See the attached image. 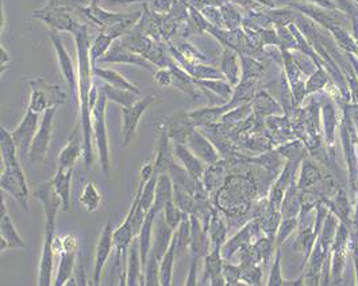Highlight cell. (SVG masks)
Instances as JSON below:
<instances>
[{"label": "cell", "mask_w": 358, "mask_h": 286, "mask_svg": "<svg viewBox=\"0 0 358 286\" xmlns=\"http://www.w3.org/2000/svg\"><path fill=\"white\" fill-rule=\"evenodd\" d=\"M77 60H79V83H77V95L79 106L81 115V132L84 140V162L87 167H91L94 163V128H92V108L94 104L91 99L92 87L95 84L92 61L90 57L91 41L86 25H81L74 33Z\"/></svg>", "instance_id": "obj_1"}, {"label": "cell", "mask_w": 358, "mask_h": 286, "mask_svg": "<svg viewBox=\"0 0 358 286\" xmlns=\"http://www.w3.org/2000/svg\"><path fill=\"white\" fill-rule=\"evenodd\" d=\"M253 183L250 178L241 174H228L225 184L211 198L212 204L225 215L228 220H237L243 215L250 204Z\"/></svg>", "instance_id": "obj_2"}, {"label": "cell", "mask_w": 358, "mask_h": 286, "mask_svg": "<svg viewBox=\"0 0 358 286\" xmlns=\"http://www.w3.org/2000/svg\"><path fill=\"white\" fill-rule=\"evenodd\" d=\"M34 197L41 202L45 215V229H43V249H54V233L56 221L60 209H63V200L56 191L52 180L41 183L35 191Z\"/></svg>", "instance_id": "obj_3"}, {"label": "cell", "mask_w": 358, "mask_h": 286, "mask_svg": "<svg viewBox=\"0 0 358 286\" xmlns=\"http://www.w3.org/2000/svg\"><path fill=\"white\" fill-rule=\"evenodd\" d=\"M29 87H30L29 108L39 114H43L48 108H60L68 99L66 91L59 84H50L42 77L32 79L29 82Z\"/></svg>", "instance_id": "obj_4"}, {"label": "cell", "mask_w": 358, "mask_h": 286, "mask_svg": "<svg viewBox=\"0 0 358 286\" xmlns=\"http://www.w3.org/2000/svg\"><path fill=\"white\" fill-rule=\"evenodd\" d=\"M106 94L99 88V98L97 105L92 108V128H94V140L98 146L100 167L104 175H110V149H108V137H107V126H106V105H107Z\"/></svg>", "instance_id": "obj_5"}, {"label": "cell", "mask_w": 358, "mask_h": 286, "mask_svg": "<svg viewBox=\"0 0 358 286\" xmlns=\"http://www.w3.org/2000/svg\"><path fill=\"white\" fill-rule=\"evenodd\" d=\"M0 186L1 190L10 194L26 212L29 211V187L19 163L10 166L1 164Z\"/></svg>", "instance_id": "obj_6"}, {"label": "cell", "mask_w": 358, "mask_h": 286, "mask_svg": "<svg viewBox=\"0 0 358 286\" xmlns=\"http://www.w3.org/2000/svg\"><path fill=\"white\" fill-rule=\"evenodd\" d=\"M54 242L60 246L56 250H60V265L53 281V285H66V283L72 278L74 271L76 260L79 259L77 254V240L73 235H66L61 239H54ZM54 250V251H56Z\"/></svg>", "instance_id": "obj_7"}, {"label": "cell", "mask_w": 358, "mask_h": 286, "mask_svg": "<svg viewBox=\"0 0 358 286\" xmlns=\"http://www.w3.org/2000/svg\"><path fill=\"white\" fill-rule=\"evenodd\" d=\"M57 108H48L42 114V120L39 122L38 131L34 136L33 143L30 146L29 158L33 163H42L48 155L50 142H52V133H53V120L57 113Z\"/></svg>", "instance_id": "obj_8"}, {"label": "cell", "mask_w": 358, "mask_h": 286, "mask_svg": "<svg viewBox=\"0 0 358 286\" xmlns=\"http://www.w3.org/2000/svg\"><path fill=\"white\" fill-rule=\"evenodd\" d=\"M104 63H128V64L145 68L148 71H155V67H156L146 57H143L142 55H139V53H137V52L130 49L125 44L122 37L112 42L111 48L106 52L104 56H101L99 59L97 64H104Z\"/></svg>", "instance_id": "obj_9"}, {"label": "cell", "mask_w": 358, "mask_h": 286, "mask_svg": "<svg viewBox=\"0 0 358 286\" xmlns=\"http://www.w3.org/2000/svg\"><path fill=\"white\" fill-rule=\"evenodd\" d=\"M156 95H148L142 99H138L130 108H122V142L126 148L131 140L135 137L137 126L145 111L153 105Z\"/></svg>", "instance_id": "obj_10"}, {"label": "cell", "mask_w": 358, "mask_h": 286, "mask_svg": "<svg viewBox=\"0 0 358 286\" xmlns=\"http://www.w3.org/2000/svg\"><path fill=\"white\" fill-rule=\"evenodd\" d=\"M39 113H35L32 108H28L21 124L11 132V136L19 151V156H23L26 153L29 155L30 152L34 136L39 126Z\"/></svg>", "instance_id": "obj_11"}, {"label": "cell", "mask_w": 358, "mask_h": 286, "mask_svg": "<svg viewBox=\"0 0 358 286\" xmlns=\"http://www.w3.org/2000/svg\"><path fill=\"white\" fill-rule=\"evenodd\" d=\"M70 10L66 8H53V10H37L34 11V19H38L49 26L50 30L56 32H69L74 33L81 23L74 21V18L69 12Z\"/></svg>", "instance_id": "obj_12"}, {"label": "cell", "mask_w": 358, "mask_h": 286, "mask_svg": "<svg viewBox=\"0 0 358 286\" xmlns=\"http://www.w3.org/2000/svg\"><path fill=\"white\" fill-rule=\"evenodd\" d=\"M114 227L112 221H107L103 227L100 236H99L98 245H97V252H95V265H94V285L98 286L101 281L103 269L108 260V256L112 251L114 245Z\"/></svg>", "instance_id": "obj_13"}, {"label": "cell", "mask_w": 358, "mask_h": 286, "mask_svg": "<svg viewBox=\"0 0 358 286\" xmlns=\"http://www.w3.org/2000/svg\"><path fill=\"white\" fill-rule=\"evenodd\" d=\"M184 144L206 164H214L221 160V153L217 146L208 140L203 132L197 131L195 126L188 133Z\"/></svg>", "instance_id": "obj_14"}, {"label": "cell", "mask_w": 358, "mask_h": 286, "mask_svg": "<svg viewBox=\"0 0 358 286\" xmlns=\"http://www.w3.org/2000/svg\"><path fill=\"white\" fill-rule=\"evenodd\" d=\"M80 11L88 21H91L95 26H98L100 30L111 28L114 25H118L126 19H129L134 12H129V14H122V12H111L107 11L104 8H101L97 3L88 4L87 7H83Z\"/></svg>", "instance_id": "obj_15"}, {"label": "cell", "mask_w": 358, "mask_h": 286, "mask_svg": "<svg viewBox=\"0 0 358 286\" xmlns=\"http://www.w3.org/2000/svg\"><path fill=\"white\" fill-rule=\"evenodd\" d=\"M49 37H50V41H52V44H53V46H54L60 70H61L64 77H66V83H68V86H69V90L73 93V91L77 90L79 73H76L73 61H72L69 53L66 52V46H64L61 38L59 36V32H56V30H49Z\"/></svg>", "instance_id": "obj_16"}, {"label": "cell", "mask_w": 358, "mask_h": 286, "mask_svg": "<svg viewBox=\"0 0 358 286\" xmlns=\"http://www.w3.org/2000/svg\"><path fill=\"white\" fill-rule=\"evenodd\" d=\"M225 262L226 260L223 259V255H222V247L210 251L204 256L203 284H210L211 286L226 285V280L223 276Z\"/></svg>", "instance_id": "obj_17"}, {"label": "cell", "mask_w": 358, "mask_h": 286, "mask_svg": "<svg viewBox=\"0 0 358 286\" xmlns=\"http://www.w3.org/2000/svg\"><path fill=\"white\" fill-rule=\"evenodd\" d=\"M228 164L230 163H228V159H221L219 162L207 166L201 182H203V186H204V189L207 190V193L210 194L211 198L225 184L228 175L230 174Z\"/></svg>", "instance_id": "obj_18"}, {"label": "cell", "mask_w": 358, "mask_h": 286, "mask_svg": "<svg viewBox=\"0 0 358 286\" xmlns=\"http://www.w3.org/2000/svg\"><path fill=\"white\" fill-rule=\"evenodd\" d=\"M176 164L172 153H170V137L168 132V125L163 124L159 137L157 144V151H156V158L153 162L155 167V174H168L170 169Z\"/></svg>", "instance_id": "obj_19"}, {"label": "cell", "mask_w": 358, "mask_h": 286, "mask_svg": "<svg viewBox=\"0 0 358 286\" xmlns=\"http://www.w3.org/2000/svg\"><path fill=\"white\" fill-rule=\"evenodd\" d=\"M175 156L177 160L183 164V167L197 180L201 182L203 175L206 173V169L208 164H206L201 159H199L195 153L186 145V144L175 143Z\"/></svg>", "instance_id": "obj_20"}, {"label": "cell", "mask_w": 358, "mask_h": 286, "mask_svg": "<svg viewBox=\"0 0 358 286\" xmlns=\"http://www.w3.org/2000/svg\"><path fill=\"white\" fill-rule=\"evenodd\" d=\"M0 235H1V240L7 243L8 249H19V250L26 249V243L18 233L14 221L11 220V217L7 212L4 197H1V208H0Z\"/></svg>", "instance_id": "obj_21"}, {"label": "cell", "mask_w": 358, "mask_h": 286, "mask_svg": "<svg viewBox=\"0 0 358 286\" xmlns=\"http://www.w3.org/2000/svg\"><path fill=\"white\" fill-rule=\"evenodd\" d=\"M156 224H157V227L153 229V243H152V250L149 254H153L161 262L165 252L168 251L172 243L175 231L166 224L163 213L157 216Z\"/></svg>", "instance_id": "obj_22"}, {"label": "cell", "mask_w": 358, "mask_h": 286, "mask_svg": "<svg viewBox=\"0 0 358 286\" xmlns=\"http://www.w3.org/2000/svg\"><path fill=\"white\" fill-rule=\"evenodd\" d=\"M79 125L73 131L72 136L69 137L66 146L61 149L59 155V166L64 169H72L74 167L77 159L84 155V142H81L79 136Z\"/></svg>", "instance_id": "obj_23"}, {"label": "cell", "mask_w": 358, "mask_h": 286, "mask_svg": "<svg viewBox=\"0 0 358 286\" xmlns=\"http://www.w3.org/2000/svg\"><path fill=\"white\" fill-rule=\"evenodd\" d=\"M128 285H145L143 266L139 252V239H134L128 255Z\"/></svg>", "instance_id": "obj_24"}, {"label": "cell", "mask_w": 358, "mask_h": 286, "mask_svg": "<svg viewBox=\"0 0 358 286\" xmlns=\"http://www.w3.org/2000/svg\"><path fill=\"white\" fill-rule=\"evenodd\" d=\"M238 52L234 49L225 46L222 57H221V71L228 83L235 87L241 82V71H239V61H238Z\"/></svg>", "instance_id": "obj_25"}, {"label": "cell", "mask_w": 358, "mask_h": 286, "mask_svg": "<svg viewBox=\"0 0 358 286\" xmlns=\"http://www.w3.org/2000/svg\"><path fill=\"white\" fill-rule=\"evenodd\" d=\"M92 72L98 80H101L110 86L129 90L135 94H141V90L135 84H132L130 80H128L125 76H122L119 72L108 70V68H101V67H99L98 64L92 66Z\"/></svg>", "instance_id": "obj_26"}, {"label": "cell", "mask_w": 358, "mask_h": 286, "mask_svg": "<svg viewBox=\"0 0 358 286\" xmlns=\"http://www.w3.org/2000/svg\"><path fill=\"white\" fill-rule=\"evenodd\" d=\"M73 177V170L72 169H64L60 167L57 169L54 177L52 179V183L59 193V196L63 200V211L69 212L70 211V182Z\"/></svg>", "instance_id": "obj_27"}, {"label": "cell", "mask_w": 358, "mask_h": 286, "mask_svg": "<svg viewBox=\"0 0 358 286\" xmlns=\"http://www.w3.org/2000/svg\"><path fill=\"white\" fill-rule=\"evenodd\" d=\"M214 37H217L223 46H228L234 49L235 52H238L239 55H242L243 48L246 46V41H245V36L239 29L235 30H228V29H219V28H214L210 26L208 30Z\"/></svg>", "instance_id": "obj_28"}, {"label": "cell", "mask_w": 358, "mask_h": 286, "mask_svg": "<svg viewBox=\"0 0 358 286\" xmlns=\"http://www.w3.org/2000/svg\"><path fill=\"white\" fill-rule=\"evenodd\" d=\"M99 88L106 94L108 101H111L114 104H118L122 108H130V106H132L138 101V95H139V94H135V93L129 91V90H123V88H118V87L110 86V84H107V83H104L101 80H100Z\"/></svg>", "instance_id": "obj_29"}, {"label": "cell", "mask_w": 358, "mask_h": 286, "mask_svg": "<svg viewBox=\"0 0 358 286\" xmlns=\"http://www.w3.org/2000/svg\"><path fill=\"white\" fill-rule=\"evenodd\" d=\"M250 235H252V224L246 225L245 228H242L237 235H234L231 239L226 240V243L222 246V255H223V259L226 262H231V259L234 258V255L246 247L249 239H250Z\"/></svg>", "instance_id": "obj_30"}, {"label": "cell", "mask_w": 358, "mask_h": 286, "mask_svg": "<svg viewBox=\"0 0 358 286\" xmlns=\"http://www.w3.org/2000/svg\"><path fill=\"white\" fill-rule=\"evenodd\" d=\"M226 236H228V227L223 218L215 212L208 224V239H210L211 250L222 247L226 243Z\"/></svg>", "instance_id": "obj_31"}, {"label": "cell", "mask_w": 358, "mask_h": 286, "mask_svg": "<svg viewBox=\"0 0 358 286\" xmlns=\"http://www.w3.org/2000/svg\"><path fill=\"white\" fill-rule=\"evenodd\" d=\"M176 233L173 235L172 243L168 251L161 259L160 263V283L163 286L172 285V274H173V266L176 260Z\"/></svg>", "instance_id": "obj_32"}, {"label": "cell", "mask_w": 358, "mask_h": 286, "mask_svg": "<svg viewBox=\"0 0 358 286\" xmlns=\"http://www.w3.org/2000/svg\"><path fill=\"white\" fill-rule=\"evenodd\" d=\"M176 233V256H181L187 249L191 247V217L184 213L179 228L175 231Z\"/></svg>", "instance_id": "obj_33"}, {"label": "cell", "mask_w": 358, "mask_h": 286, "mask_svg": "<svg viewBox=\"0 0 358 286\" xmlns=\"http://www.w3.org/2000/svg\"><path fill=\"white\" fill-rule=\"evenodd\" d=\"M114 41H115L114 37H111L108 33L100 30L99 36L95 38V41L92 42V45L90 48V57H91L92 66H97L99 59L106 55V52L111 48Z\"/></svg>", "instance_id": "obj_34"}, {"label": "cell", "mask_w": 358, "mask_h": 286, "mask_svg": "<svg viewBox=\"0 0 358 286\" xmlns=\"http://www.w3.org/2000/svg\"><path fill=\"white\" fill-rule=\"evenodd\" d=\"M80 204L87 209V212H95L101 202V196L99 193L98 187L94 183H87L80 196Z\"/></svg>", "instance_id": "obj_35"}, {"label": "cell", "mask_w": 358, "mask_h": 286, "mask_svg": "<svg viewBox=\"0 0 358 286\" xmlns=\"http://www.w3.org/2000/svg\"><path fill=\"white\" fill-rule=\"evenodd\" d=\"M157 180H159V175L153 173V175L145 183V186H143V189H142L139 205L143 208V211H145L146 213L150 211V208H152L153 204H155V200H156V189H157Z\"/></svg>", "instance_id": "obj_36"}, {"label": "cell", "mask_w": 358, "mask_h": 286, "mask_svg": "<svg viewBox=\"0 0 358 286\" xmlns=\"http://www.w3.org/2000/svg\"><path fill=\"white\" fill-rule=\"evenodd\" d=\"M219 8H221V12H222L225 29H228V30L239 29V26L242 25V17L238 12V10L235 8V6L232 3L228 1V3H225Z\"/></svg>", "instance_id": "obj_37"}, {"label": "cell", "mask_w": 358, "mask_h": 286, "mask_svg": "<svg viewBox=\"0 0 358 286\" xmlns=\"http://www.w3.org/2000/svg\"><path fill=\"white\" fill-rule=\"evenodd\" d=\"M173 201L184 212L191 215L195 209V198L191 193L173 186Z\"/></svg>", "instance_id": "obj_38"}, {"label": "cell", "mask_w": 358, "mask_h": 286, "mask_svg": "<svg viewBox=\"0 0 358 286\" xmlns=\"http://www.w3.org/2000/svg\"><path fill=\"white\" fill-rule=\"evenodd\" d=\"M160 263L161 262L153 254H149L146 267H145V285H161V283H160Z\"/></svg>", "instance_id": "obj_39"}, {"label": "cell", "mask_w": 358, "mask_h": 286, "mask_svg": "<svg viewBox=\"0 0 358 286\" xmlns=\"http://www.w3.org/2000/svg\"><path fill=\"white\" fill-rule=\"evenodd\" d=\"M161 213H163L166 224H168L173 231H176V229L179 228V225H180V222H181V220H183V216H184V212L175 204L173 200H170V201H168V202L165 204Z\"/></svg>", "instance_id": "obj_40"}, {"label": "cell", "mask_w": 358, "mask_h": 286, "mask_svg": "<svg viewBox=\"0 0 358 286\" xmlns=\"http://www.w3.org/2000/svg\"><path fill=\"white\" fill-rule=\"evenodd\" d=\"M90 3L87 0H48L41 10H53V8H66V10H80L87 7Z\"/></svg>", "instance_id": "obj_41"}, {"label": "cell", "mask_w": 358, "mask_h": 286, "mask_svg": "<svg viewBox=\"0 0 358 286\" xmlns=\"http://www.w3.org/2000/svg\"><path fill=\"white\" fill-rule=\"evenodd\" d=\"M200 11H201V14L204 15V18L211 23V26L219 28V29H225L221 8H218V7H215V6H207V4H206Z\"/></svg>", "instance_id": "obj_42"}, {"label": "cell", "mask_w": 358, "mask_h": 286, "mask_svg": "<svg viewBox=\"0 0 358 286\" xmlns=\"http://www.w3.org/2000/svg\"><path fill=\"white\" fill-rule=\"evenodd\" d=\"M250 113L249 106H238V108H232L228 113H225L221 117V122L223 125H237L241 120H245V117Z\"/></svg>", "instance_id": "obj_43"}, {"label": "cell", "mask_w": 358, "mask_h": 286, "mask_svg": "<svg viewBox=\"0 0 358 286\" xmlns=\"http://www.w3.org/2000/svg\"><path fill=\"white\" fill-rule=\"evenodd\" d=\"M223 276L226 280V285H238L241 281V265L226 262L223 266Z\"/></svg>", "instance_id": "obj_44"}, {"label": "cell", "mask_w": 358, "mask_h": 286, "mask_svg": "<svg viewBox=\"0 0 358 286\" xmlns=\"http://www.w3.org/2000/svg\"><path fill=\"white\" fill-rule=\"evenodd\" d=\"M155 77H156V82L163 86V87H168L172 84V80H173V73L170 68H160L159 71L155 72Z\"/></svg>", "instance_id": "obj_45"}, {"label": "cell", "mask_w": 358, "mask_h": 286, "mask_svg": "<svg viewBox=\"0 0 358 286\" xmlns=\"http://www.w3.org/2000/svg\"><path fill=\"white\" fill-rule=\"evenodd\" d=\"M200 259L199 258H192V263L190 267V273L188 277L186 280V285L191 286L197 284V266H199Z\"/></svg>", "instance_id": "obj_46"}, {"label": "cell", "mask_w": 358, "mask_h": 286, "mask_svg": "<svg viewBox=\"0 0 358 286\" xmlns=\"http://www.w3.org/2000/svg\"><path fill=\"white\" fill-rule=\"evenodd\" d=\"M172 7V0H155L153 1V11L165 12L169 11Z\"/></svg>", "instance_id": "obj_47"}, {"label": "cell", "mask_w": 358, "mask_h": 286, "mask_svg": "<svg viewBox=\"0 0 358 286\" xmlns=\"http://www.w3.org/2000/svg\"><path fill=\"white\" fill-rule=\"evenodd\" d=\"M0 53H1L0 55V67H1V73H3L10 63V56H8V52L4 49V46H0Z\"/></svg>", "instance_id": "obj_48"}, {"label": "cell", "mask_w": 358, "mask_h": 286, "mask_svg": "<svg viewBox=\"0 0 358 286\" xmlns=\"http://www.w3.org/2000/svg\"><path fill=\"white\" fill-rule=\"evenodd\" d=\"M108 4H129V3H137V1H143V0H106Z\"/></svg>", "instance_id": "obj_49"}, {"label": "cell", "mask_w": 358, "mask_h": 286, "mask_svg": "<svg viewBox=\"0 0 358 286\" xmlns=\"http://www.w3.org/2000/svg\"><path fill=\"white\" fill-rule=\"evenodd\" d=\"M228 1L232 3V4H239L242 7H250L252 3H253V0H228Z\"/></svg>", "instance_id": "obj_50"}, {"label": "cell", "mask_w": 358, "mask_h": 286, "mask_svg": "<svg viewBox=\"0 0 358 286\" xmlns=\"http://www.w3.org/2000/svg\"><path fill=\"white\" fill-rule=\"evenodd\" d=\"M259 1H262V3H266V4H268V3H269V4H272V3H270V1H268V0H259Z\"/></svg>", "instance_id": "obj_51"}]
</instances>
